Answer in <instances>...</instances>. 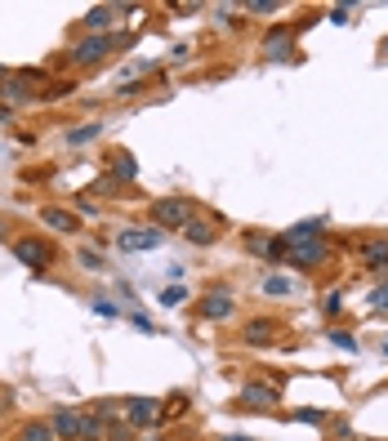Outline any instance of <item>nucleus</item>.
<instances>
[{"mask_svg":"<svg viewBox=\"0 0 388 441\" xmlns=\"http://www.w3.org/2000/svg\"><path fill=\"white\" fill-rule=\"evenodd\" d=\"M152 223L161 227V232L188 227V223H192V205H188V196H165V201H152Z\"/></svg>","mask_w":388,"mask_h":441,"instance_id":"1","label":"nucleus"},{"mask_svg":"<svg viewBox=\"0 0 388 441\" xmlns=\"http://www.w3.org/2000/svg\"><path fill=\"white\" fill-rule=\"evenodd\" d=\"M14 254H18V263L36 267V272H45V267L54 263V250H50V241H36V237H22V241H14Z\"/></svg>","mask_w":388,"mask_h":441,"instance_id":"2","label":"nucleus"},{"mask_svg":"<svg viewBox=\"0 0 388 441\" xmlns=\"http://www.w3.org/2000/svg\"><path fill=\"white\" fill-rule=\"evenodd\" d=\"M116 45H125V36H90L85 45H76V54H71V58H76L81 67H90V63H103Z\"/></svg>","mask_w":388,"mask_h":441,"instance_id":"3","label":"nucleus"},{"mask_svg":"<svg viewBox=\"0 0 388 441\" xmlns=\"http://www.w3.org/2000/svg\"><path fill=\"white\" fill-rule=\"evenodd\" d=\"M241 406L254 410V414H268V410L282 406V392L268 388V384H246V388H241Z\"/></svg>","mask_w":388,"mask_h":441,"instance_id":"4","label":"nucleus"},{"mask_svg":"<svg viewBox=\"0 0 388 441\" xmlns=\"http://www.w3.org/2000/svg\"><path fill=\"white\" fill-rule=\"evenodd\" d=\"M125 419H130V428H152L156 419H161V401H152V397L125 401Z\"/></svg>","mask_w":388,"mask_h":441,"instance_id":"5","label":"nucleus"},{"mask_svg":"<svg viewBox=\"0 0 388 441\" xmlns=\"http://www.w3.org/2000/svg\"><path fill=\"white\" fill-rule=\"evenodd\" d=\"M165 241V232L161 227H148V232H139V227H125V232H120V250H125V254H134V250H156V245H161Z\"/></svg>","mask_w":388,"mask_h":441,"instance_id":"6","label":"nucleus"},{"mask_svg":"<svg viewBox=\"0 0 388 441\" xmlns=\"http://www.w3.org/2000/svg\"><path fill=\"white\" fill-rule=\"evenodd\" d=\"M295 267H317L326 259V241L321 237H308V241H299V245H290V254H286Z\"/></svg>","mask_w":388,"mask_h":441,"instance_id":"7","label":"nucleus"},{"mask_svg":"<svg viewBox=\"0 0 388 441\" xmlns=\"http://www.w3.org/2000/svg\"><path fill=\"white\" fill-rule=\"evenodd\" d=\"M277 335H282V326H277L272 316H254V321H246V330H241V339H246L250 348H263V343H272Z\"/></svg>","mask_w":388,"mask_h":441,"instance_id":"8","label":"nucleus"},{"mask_svg":"<svg viewBox=\"0 0 388 441\" xmlns=\"http://www.w3.org/2000/svg\"><path fill=\"white\" fill-rule=\"evenodd\" d=\"M304 27V22H295V27H277V31H268V41H263V54L268 58H286L290 54V41H295V31Z\"/></svg>","mask_w":388,"mask_h":441,"instance_id":"9","label":"nucleus"},{"mask_svg":"<svg viewBox=\"0 0 388 441\" xmlns=\"http://www.w3.org/2000/svg\"><path fill=\"white\" fill-rule=\"evenodd\" d=\"M201 316H210V321H223V316H233V294L228 290H214L201 299Z\"/></svg>","mask_w":388,"mask_h":441,"instance_id":"10","label":"nucleus"},{"mask_svg":"<svg viewBox=\"0 0 388 441\" xmlns=\"http://www.w3.org/2000/svg\"><path fill=\"white\" fill-rule=\"evenodd\" d=\"M50 428H54L58 437H67V441L81 437V410H58L54 419H50Z\"/></svg>","mask_w":388,"mask_h":441,"instance_id":"11","label":"nucleus"},{"mask_svg":"<svg viewBox=\"0 0 388 441\" xmlns=\"http://www.w3.org/2000/svg\"><path fill=\"white\" fill-rule=\"evenodd\" d=\"M41 218H45V227H54V232H76V227H81V218L67 214V210H58V205L41 210Z\"/></svg>","mask_w":388,"mask_h":441,"instance_id":"12","label":"nucleus"},{"mask_svg":"<svg viewBox=\"0 0 388 441\" xmlns=\"http://www.w3.org/2000/svg\"><path fill=\"white\" fill-rule=\"evenodd\" d=\"M116 14H120L116 5H94L90 14H85V27H90L94 36H103V27H112V18H116Z\"/></svg>","mask_w":388,"mask_h":441,"instance_id":"13","label":"nucleus"},{"mask_svg":"<svg viewBox=\"0 0 388 441\" xmlns=\"http://www.w3.org/2000/svg\"><path fill=\"white\" fill-rule=\"evenodd\" d=\"M361 259H366V267H375V272H388V241H366L361 245Z\"/></svg>","mask_w":388,"mask_h":441,"instance_id":"14","label":"nucleus"},{"mask_svg":"<svg viewBox=\"0 0 388 441\" xmlns=\"http://www.w3.org/2000/svg\"><path fill=\"white\" fill-rule=\"evenodd\" d=\"M112 178H116V183H134V178H139V161H134L130 152H116V156H112Z\"/></svg>","mask_w":388,"mask_h":441,"instance_id":"15","label":"nucleus"},{"mask_svg":"<svg viewBox=\"0 0 388 441\" xmlns=\"http://www.w3.org/2000/svg\"><path fill=\"white\" fill-rule=\"evenodd\" d=\"M183 232H188L192 245H214V237H219V232H214V223H205V218H192Z\"/></svg>","mask_w":388,"mask_h":441,"instance_id":"16","label":"nucleus"},{"mask_svg":"<svg viewBox=\"0 0 388 441\" xmlns=\"http://www.w3.org/2000/svg\"><path fill=\"white\" fill-rule=\"evenodd\" d=\"M103 134V125L99 120H85V125H76V130H67V147H81V143H90V139H99Z\"/></svg>","mask_w":388,"mask_h":441,"instance_id":"17","label":"nucleus"},{"mask_svg":"<svg viewBox=\"0 0 388 441\" xmlns=\"http://www.w3.org/2000/svg\"><path fill=\"white\" fill-rule=\"evenodd\" d=\"M81 437H85V441H103V414H99V410L81 414Z\"/></svg>","mask_w":388,"mask_h":441,"instance_id":"18","label":"nucleus"},{"mask_svg":"<svg viewBox=\"0 0 388 441\" xmlns=\"http://www.w3.org/2000/svg\"><path fill=\"white\" fill-rule=\"evenodd\" d=\"M54 437H58V433H54L50 424H27V428L18 433V441H54Z\"/></svg>","mask_w":388,"mask_h":441,"instance_id":"19","label":"nucleus"},{"mask_svg":"<svg viewBox=\"0 0 388 441\" xmlns=\"http://www.w3.org/2000/svg\"><path fill=\"white\" fill-rule=\"evenodd\" d=\"M331 343H335V348H344V352H357V335H353V330H331Z\"/></svg>","mask_w":388,"mask_h":441,"instance_id":"20","label":"nucleus"},{"mask_svg":"<svg viewBox=\"0 0 388 441\" xmlns=\"http://www.w3.org/2000/svg\"><path fill=\"white\" fill-rule=\"evenodd\" d=\"M263 294H295V281H286V276H268V281H263Z\"/></svg>","mask_w":388,"mask_h":441,"instance_id":"21","label":"nucleus"},{"mask_svg":"<svg viewBox=\"0 0 388 441\" xmlns=\"http://www.w3.org/2000/svg\"><path fill=\"white\" fill-rule=\"evenodd\" d=\"M290 419H295V424H326V410H295V414H290Z\"/></svg>","mask_w":388,"mask_h":441,"instance_id":"22","label":"nucleus"},{"mask_svg":"<svg viewBox=\"0 0 388 441\" xmlns=\"http://www.w3.org/2000/svg\"><path fill=\"white\" fill-rule=\"evenodd\" d=\"M188 299V290L183 286H169V290H161V303H165V308H174V303H183Z\"/></svg>","mask_w":388,"mask_h":441,"instance_id":"23","label":"nucleus"},{"mask_svg":"<svg viewBox=\"0 0 388 441\" xmlns=\"http://www.w3.org/2000/svg\"><path fill=\"white\" fill-rule=\"evenodd\" d=\"M370 308L375 312H388V286H375L370 290Z\"/></svg>","mask_w":388,"mask_h":441,"instance_id":"24","label":"nucleus"},{"mask_svg":"<svg viewBox=\"0 0 388 441\" xmlns=\"http://www.w3.org/2000/svg\"><path fill=\"white\" fill-rule=\"evenodd\" d=\"M250 14H277V9H282V5H277V0H250Z\"/></svg>","mask_w":388,"mask_h":441,"instance_id":"25","label":"nucleus"},{"mask_svg":"<svg viewBox=\"0 0 388 441\" xmlns=\"http://www.w3.org/2000/svg\"><path fill=\"white\" fill-rule=\"evenodd\" d=\"M81 263L90 267V272H103V259H99V254H94V250H81Z\"/></svg>","mask_w":388,"mask_h":441,"instance_id":"26","label":"nucleus"},{"mask_svg":"<svg viewBox=\"0 0 388 441\" xmlns=\"http://www.w3.org/2000/svg\"><path fill=\"white\" fill-rule=\"evenodd\" d=\"M107 437H112V441H134V433H130L125 424H112V428H107Z\"/></svg>","mask_w":388,"mask_h":441,"instance_id":"27","label":"nucleus"},{"mask_svg":"<svg viewBox=\"0 0 388 441\" xmlns=\"http://www.w3.org/2000/svg\"><path fill=\"white\" fill-rule=\"evenodd\" d=\"M348 14H353V9H348V5H335V9H331V22H353Z\"/></svg>","mask_w":388,"mask_h":441,"instance_id":"28","label":"nucleus"},{"mask_svg":"<svg viewBox=\"0 0 388 441\" xmlns=\"http://www.w3.org/2000/svg\"><path fill=\"white\" fill-rule=\"evenodd\" d=\"M94 312H99V316H116V303H107V299H99V303H94Z\"/></svg>","mask_w":388,"mask_h":441,"instance_id":"29","label":"nucleus"},{"mask_svg":"<svg viewBox=\"0 0 388 441\" xmlns=\"http://www.w3.org/2000/svg\"><path fill=\"white\" fill-rule=\"evenodd\" d=\"M246 245H250V250H254V254H268V241H263V237H250Z\"/></svg>","mask_w":388,"mask_h":441,"instance_id":"30","label":"nucleus"},{"mask_svg":"<svg viewBox=\"0 0 388 441\" xmlns=\"http://www.w3.org/2000/svg\"><path fill=\"white\" fill-rule=\"evenodd\" d=\"M228 441H254V437H228Z\"/></svg>","mask_w":388,"mask_h":441,"instance_id":"31","label":"nucleus"},{"mask_svg":"<svg viewBox=\"0 0 388 441\" xmlns=\"http://www.w3.org/2000/svg\"><path fill=\"white\" fill-rule=\"evenodd\" d=\"M0 85H5V67H0Z\"/></svg>","mask_w":388,"mask_h":441,"instance_id":"32","label":"nucleus"},{"mask_svg":"<svg viewBox=\"0 0 388 441\" xmlns=\"http://www.w3.org/2000/svg\"><path fill=\"white\" fill-rule=\"evenodd\" d=\"M384 352H388V339H384Z\"/></svg>","mask_w":388,"mask_h":441,"instance_id":"33","label":"nucleus"},{"mask_svg":"<svg viewBox=\"0 0 388 441\" xmlns=\"http://www.w3.org/2000/svg\"><path fill=\"white\" fill-rule=\"evenodd\" d=\"M0 237H5V227H0Z\"/></svg>","mask_w":388,"mask_h":441,"instance_id":"34","label":"nucleus"},{"mask_svg":"<svg viewBox=\"0 0 388 441\" xmlns=\"http://www.w3.org/2000/svg\"><path fill=\"white\" fill-rule=\"evenodd\" d=\"M384 49H388V45H384Z\"/></svg>","mask_w":388,"mask_h":441,"instance_id":"35","label":"nucleus"}]
</instances>
